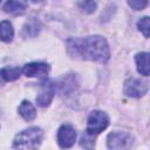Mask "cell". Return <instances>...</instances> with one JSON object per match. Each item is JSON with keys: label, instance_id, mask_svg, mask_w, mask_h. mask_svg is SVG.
Listing matches in <instances>:
<instances>
[{"label": "cell", "instance_id": "4fadbf2b", "mask_svg": "<svg viewBox=\"0 0 150 150\" xmlns=\"http://www.w3.org/2000/svg\"><path fill=\"white\" fill-rule=\"evenodd\" d=\"M21 69L19 67H6L0 69V75L4 81H14L20 77Z\"/></svg>", "mask_w": 150, "mask_h": 150}, {"label": "cell", "instance_id": "6da1fadb", "mask_svg": "<svg viewBox=\"0 0 150 150\" xmlns=\"http://www.w3.org/2000/svg\"><path fill=\"white\" fill-rule=\"evenodd\" d=\"M68 54L75 59L90 60L104 63L109 60V46L103 36L93 35L87 38H73L67 41Z\"/></svg>", "mask_w": 150, "mask_h": 150}, {"label": "cell", "instance_id": "9a60e30c", "mask_svg": "<svg viewBox=\"0 0 150 150\" xmlns=\"http://www.w3.org/2000/svg\"><path fill=\"white\" fill-rule=\"evenodd\" d=\"M79 6H80V8L83 12L89 13V14L90 13H94L96 11V7H97L95 0H81L79 2Z\"/></svg>", "mask_w": 150, "mask_h": 150}, {"label": "cell", "instance_id": "5b68a950", "mask_svg": "<svg viewBox=\"0 0 150 150\" xmlns=\"http://www.w3.org/2000/svg\"><path fill=\"white\" fill-rule=\"evenodd\" d=\"M131 144L132 136L124 131H114L107 137V145L109 149H127Z\"/></svg>", "mask_w": 150, "mask_h": 150}, {"label": "cell", "instance_id": "8992f818", "mask_svg": "<svg viewBox=\"0 0 150 150\" xmlns=\"http://www.w3.org/2000/svg\"><path fill=\"white\" fill-rule=\"evenodd\" d=\"M49 66L47 63L43 62H32V63H27L23 69L22 73L27 76V77H38L41 81H46L47 80V75L49 73Z\"/></svg>", "mask_w": 150, "mask_h": 150}, {"label": "cell", "instance_id": "30bf717a", "mask_svg": "<svg viewBox=\"0 0 150 150\" xmlns=\"http://www.w3.org/2000/svg\"><path fill=\"white\" fill-rule=\"evenodd\" d=\"M19 114L25 121H33L36 116L35 108L29 101H22L21 104L19 105Z\"/></svg>", "mask_w": 150, "mask_h": 150}, {"label": "cell", "instance_id": "277c9868", "mask_svg": "<svg viewBox=\"0 0 150 150\" xmlns=\"http://www.w3.org/2000/svg\"><path fill=\"white\" fill-rule=\"evenodd\" d=\"M149 89L148 82L141 79H136V77H130L125 81L124 83V94H127L130 97H141L144 94H146Z\"/></svg>", "mask_w": 150, "mask_h": 150}, {"label": "cell", "instance_id": "5bb4252c", "mask_svg": "<svg viewBox=\"0 0 150 150\" xmlns=\"http://www.w3.org/2000/svg\"><path fill=\"white\" fill-rule=\"evenodd\" d=\"M39 30H40V28L38 26V22L36 21H30L23 27L22 35L23 36H35V35H38Z\"/></svg>", "mask_w": 150, "mask_h": 150}, {"label": "cell", "instance_id": "3957f363", "mask_svg": "<svg viewBox=\"0 0 150 150\" xmlns=\"http://www.w3.org/2000/svg\"><path fill=\"white\" fill-rule=\"evenodd\" d=\"M108 125H109V117L107 116V114L100 110H94L88 117L86 134L96 137Z\"/></svg>", "mask_w": 150, "mask_h": 150}, {"label": "cell", "instance_id": "8fae6325", "mask_svg": "<svg viewBox=\"0 0 150 150\" xmlns=\"http://www.w3.org/2000/svg\"><path fill=\"white\" fill-rule=\"evenodd\" d=\"M135 60H136L138 73L143 76H149V54L145 52L138 53Z\"/></svg>", "mask_w": 150, "mask_h": 150}, {"label": "cell", "instance_id": "ac0fdd59", "mask_svg": "<svg viewBox=\"0 0 150 150\" xmlns=\"http://www.w3.org/2000/svg\"><path fill=\"white\" fill-rule=\"evenodd\" d=\"M33 2H38V1H40V0H32Z\"/></svg>", "mask_w": 150, "mask_h": 150}, {"label": "cell", "instance_id": "ffe728a7", "mask_svg": "<svg viewBox=\"0 0 150 150\" xmlns=\"http://www.w3.org/2000/svg\"><path fill=\"white\" fill-rule=\"evenodd\" d=\"M0 1H1V0H0Z\"/></svg>", "mask_w": 150, "mask_h": 150}, {"label": "cell", "instance_id": "d6986e66", "mask_svg": "<svg viewBox=\"0 0 150 150\" xmlns=\"http://www.w3.org/2000/svg\"><path fill=\"white\" fill-rule=\"evenodd\" d=\"M0 80H2V77H1V75H0Z\"/></svg>", "mask_w": 150, "mask_h": 150}, {"label": "cell", "instance_id": "52a82bcc", "mask_svg": "<svg viewBox=\"0 0 150 150\" xmlns=\"http://www.w3.org/2000/svg\"><path fill=\"white\" fill-rule=\"evenodd\" d=\"M76 141V131L70 124H62L57 131V143L61 148H70Z\"/></svg>", "mask_w": 150, "mask_h": 150}, {"label": "cell", "instance_id": "7a4b0ae2", "mask_svg": "<svg viewBox=\"0 0 150 150\" xmlns=\"http://www.w3.org/2000/svg\"><path fill=\"white\" fill-rule=\"evenodd\" d=\"M42 141V130L38 127H32L19 132L13 143L16 149H36Z\"/></svg>", "mask_w": 150, "mask_h": 150}, {"label": "cell", "instance_id": "2e32d148", "mask_svg": "<svg viewBox=\"0 0 150 150\" xmlns=\"http://www.w3.org/2000/svg\"><path fill=\"white\" fill-rule=\"evenodd\" d=\"M137 26H138V29H139V30H141V32L144 34V36H145V38H149V32H150L149 18H148V16L142 18V19L138 21Z\"/></svg>", "mask_w": 150, "mask_h": 150}, {"label": "cell", "instance_id": "e0dca14e", "mask_svg": "<svg viewBox=\"0 0 150 150\" xmlns=\"http://www.w3.org/2000/svg\"><path fill=\"white\" fill-rule=\"evenodd\" d=\"M129 6L135 11H142L146 7L148 0H128Z\"/></svg>", "mask_w": 150, "mask_h": 150}, {"label": "cell", "instance_id": "7c38bea8", "mask_svg": "<svg viewBox=\"0 0 150 150\" xmlns=\"http://www.w3.org/2000/svg\"><path fill=\"white\" fill-rule=\"evenodd\" d=\"M14 35L13 26L9 21L4 20L0 22V41L4 42H11Z\"/></svg>", "mask_w": 150, "mask_h": 150}, {"label": "cell", "instance_id": "ba28073f", "mask_svg": "<svg viewBox=\"0 0 150 150\" xmlns=\"http://www.w3.org/2000/svg\"><path fill=\"white\" fill-rule=\"evenodd\" d=\"M55 93V84H53V82L49 81H45L42 89L40 91V94L36 97V102L40 107H47L49 105V103L52 102V98L54 96Z\"/></svg>", "mask_w": 150, "mask_h": 150}, {"label": "cell", "instance_id": "9c48e42d", "mask_svg": "<svg viewBox=\"0 0 150 150\" xmlns=\"http://www.w3.org/2000/svg\"><path fill=\"white\" fill-rule=\"evenodd\" d=\"M26 0H7L4 5V11L12 15H21L27 9Z\"/></svg>", "mask_w": 150, "mask_h": 150}]
</instances>
